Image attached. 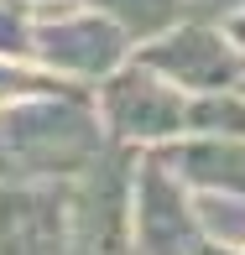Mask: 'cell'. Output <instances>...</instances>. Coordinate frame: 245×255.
I'll return each mask as SVG.
<instances>
[{"mask_svg": "<svg viewBox=\"0 0 245 255\" xmlns=\"http://www.w3.org/2000/svg\"><path fill=\"white\" fill-rule=\"evenodd\" d=\"M188 130L198 135H245V104L225 94H204L188 104Z\"/></svg>", "mask_w": 245, "mask_h": 255, "instance_id": "obj_10", "label": "cell"}, {"mask_svg": "<svg viewBox=\"0 0 245 255\" xmlns=\"http://www.w3.org/2000/svg\"><path fill=\"white\" fill-rule=\"evenodd\" d=\"M125 47L131 37L84 0H37L31 5V52L57 78H104L125 63Z\"/></svg>", "mask_w": 245, "mask_h": 255, "instance_id": "obj_1", "label": "cell"}, {"mask_svg": "<svg viewBox=\"0 0 245 255\" xmlns=\"http://www.w3.org/2000/svg\"><path fill=\"white\" fill-rule=\"evenodd\" d=\"M0 146L31 172H73L99 156L94 110H84L78 94H47L10 104V120L0 125Z\"/></svg>", "mask_w": 245, "mask_h": 255, "instance_id": "obj_2", "label": "cell"}, {"mask_svg": "<svg viewBox=\"0 0 245 255\" xmlns=\"http://www.w3.org/2000/svg\"><path fill=\"white\" fill-rule=\"evenodd\" d=\"M0 172H5V167H0Z\"/></svg>", "mask_w": 245, "mask_h": 255, "instance_id": "obj_14", "label": "cell"}, {"mask_svg": "<svg viewBox=\"0 0 245 255\" xmlns=\"http://www.w3.org/2000/svg\"><path fill=\"white\" fill-rule=\"evenodd\" d=\"M219 31H225V42H230V47H235V52L245 57V5L225 10V21H219Z\"/></svg>", "mask_w": 245, "mask_h": 255, "instance_id": "obj_11", "label": "cell"}, {"mask_svg": "<svg viewBox=\"0 0 245 255\" xmlns=\"http://www.w3.org/2000/svg\"><path fill=\"white\" fill-rule=\"evenodd\" d=\"M193 224L209 229L225 250H240V245H245V193L204 188V193L193 198Z\"/></svg>", "mask_w": 245, "mask_h": 255, "instance_id": "obj_9", "label": "cell"}, {"mask_svg": "<svg viewBox=\"0 0 245 255\" xmlns=\"http://www.w3.org/2000/svg\"><path fill=\"white\" fill-rule=\"evenodd\" d=\"M162 167L178 182H204L219 193H245V141L240 135H204L178 151H167Z\"/></svg>", "mask_w": 245, "mask_h": 255, "instance_id": "obj_7", "label": "cell"}, {"mask_svg": "<svg viewBox=\"0 0 245 255\" xmlns=\"http://www.w3.org/2000/svg\"><path fill=\"white\" fill-rule=\"evenodd\" d=\"M99 115L120 141H167L188 130V99L167 84L162 73L131 63L104 73L99 84Z\"/></svg>", "mask_w": 245, "mask_h": 255, "instance_id": "obj_3", "label": "cell"}, {"mask_svg": "<svg viewBox=\"0 0 245 255\" xmlns=\"http://www.w3.org/2000/svg\"><path fill=\"white\" fill-rule=\"evenodd\" d=\"M89 5L104 10L125 37L151 42V37H162L167 26H178V16L188 10V0H89Z\"/></svg>", "mask_w": 245, "mask_h": 255, "instance_id": "obj_8", "label": "cell"}, {"mask_svg": "<svg viewBox=\"0 0 245 255\" xmlns=\"http://www.w3.org/2000/svg\"><path fill=\"white\" fill-rule=\"evenodd\" d=\"M73 235L63 188H0V255H57Z\"/></svg>", "mask_w": 245, "mask_h": 255, "instance_id": "obj_5", "label": "cell"}, {"mask_svg": "<svg viewBox=\"0 0 245 255\" xmlns=\"http://www.w3.org/2000/svg\"><path fill=\"white\" fill-rule=\"evenodd\" d=\"M188 255H240V250H225V245H219V250H209V245H193Z\"/></svg>", "mask_w": 245, "mask_h": 255, "instance_id": "obj_13", "label": "cell"}, {"mask_svg": "<svg viewBox=\"0 0 245 255\" xmlns=\"http://www.w3.org/2000/svg\"><path fill=\"white\" fill-rule=\"evenodd\" d=\"M131 224L151 255H188L193 250V208L183 198L178 177L162 161H146L131 177Z\"/></svg>", "mask_w": 245, "mask_h": 255, "instance_id": "obj_6", "label": "cell"}, {"mask_svg": "<svg viewBox=\"0 0 245 255\" xmlns=\"http://www.w3.org/2000/svg\"><path fill=\"white\" fill-rule=\"evenodd\" d=\"M188 5H219V10H235V5H245V0H188Z\"/></svg>", "mask_w": 245, "mask_h": 255, "instance_id": "obj_12", "label": "cell"}, {"mask_svg": "<svg viewBox=\"0 0 245 255\" xmlns=\"http://www.w3.org/2000/svg\"><path fill=\"white\" fill-rule=\"evenodd\" d=\"M136 63L162 73L167 84H183V89H198V94H225L245 78V57L225 42L219 26H167L162 37H151Z\"/></svg>", "mask_w": 245, "mask_h": 255, "instance_id": "obj_4", "label": "cell"}]
</instances>
